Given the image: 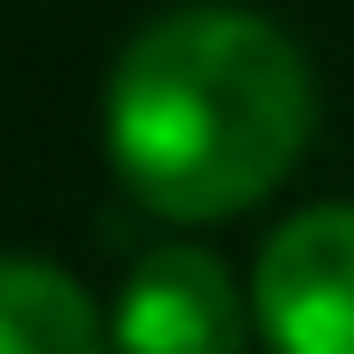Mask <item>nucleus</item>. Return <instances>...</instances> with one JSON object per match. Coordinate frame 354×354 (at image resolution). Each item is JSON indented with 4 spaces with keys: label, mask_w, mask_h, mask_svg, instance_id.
Segmentation results:
<instances>
[{
    "label": "nucleus",
    "mask_w": 354,
    "mask_h": 354,
    "mask_svg": "<svg viewBox=\"0 0 354 354\" xmlns=\"http://www.w3.org/2000/svg\"><path fill=\"white\" fill-rule=\"evenodd\" d=\"M314 137V73L250 8H169L105 81V153L153 218L209 225L266 201Z\"/></svg>",
    "instance_id": "f257e3e1"
},
{
    "label": "nucleus",
    "mask_w": 354,
    "mask_h": 354,
    "mask_svg": "<svg viewBox=\"0 0 354 354\" xmlns=\"http://www.w3.org/2000/svg\"><path fill=\"white\" fill-rule=\"evenodd\" d=\"M250 314L274 354H354V201H314L274 225Z\"/></svg>",
    "instance_id": "f03ea898"
},
{
    "label": "nucleus",
    "mask_w": 354,
    "mask_h": 354,
    "mask_svg": "<svg viewBox=\"0 0 354 354\" xmlns=\"http://www.w3.org/2000/svg\"><path fill=\"white\" fill-rule=\"evenodd\" d=\"M250 322L209 250H145L113 306V354H242Z\"/></svg>",
    "instance_id": "7ed1b4c3"
},
{
    "label": "nucleus",
    "mask_w": 354,
    "mask_h": 354,
    "mask_svg": "<svg viewBox=\"0 0 354 354\" xmlns=\"http://www.w3.org/2000/svg\"><path fill=\"white\" fill-rule=\"evenodd\" d=\"M0 354H105V322L65 266L0 250Z\"/></svg>",
    "instance_id": "20e7f679"
}]
</instances>
